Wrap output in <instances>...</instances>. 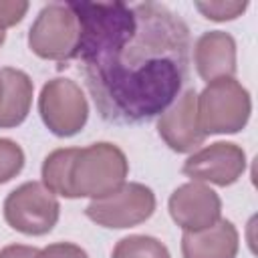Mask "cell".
<instances>
[{
  "label": "cell",
  "mask_w": 258,
  "mask_h": 258,
  "mask_svg": "<svg viewBox=\"0 0 258 258\" xmlns=\"http://www.w3.org/2000/svg\"><path fill=\"white\" fill-rule=\"evenodd\" d=\"M71 6L81 24L75 58L103 121L137 125L159 117L187 79V24L159 2Z\"/></svg>",
  "instance_id": "cell-1"
},
{
  "label": "cell",
  "mask_w": 258,
  "mask_h": 258,
  "mask_svg": "<svg viewBox=\"0 0 258 258\" xmlns=\"http://www.w3.org/2000/svg\"><path fill=\"white\" fill-rule=\"evenodd\" d=\"M129 173V161L115 143L97 141L77 147L71 165V194L75 198L101 200L119 189Z\"/></svg>",
  "instance_id": "cell-2"
},
{
  "label": "cell",
  "mask_w": 258,
  "mask_h": 258,
  "mask_svg": "<svg viewBox=\"0 0 258 258\" xmlns=\"http://www.w3.org/2000/svg\"><path fill=\"white\" fill-rule=\"evenodd\" d=\"M250 93L234 77L212 81L198 95V123L206 137L242 131L250 121Z\"/></svg>",
  "instance_id": "cell-3"
},
{
  "label": "cell",
  "mask_w": 258,
  "mask_h": 258,
  "mask_svg": "<svg viewBox=\"0 0 258 258\" xmlns=\"http://www.w3.org/2000/svg\"><path fill=\"white\" fill-rule=\"evenodd\" d=\"M79 40L81 24L71 2L42 6L28 30V48L44 60H73Z\"/></svg>",
  "instance_id": "cell-4"
},
{
  "label": "cell",
  "mask_w": 258,
  "mask_h": 258,
  "mask_svg": "<svg viewBox=\"0 0 258 258\" xmlns=\"http://www.w3.org/2000/svg\"><path fill=\"white\" fill-rule=\"evenodd\" d=\"M6 224L24 236L48 234L60 216L56 196L44 187L42 181H26L14 187L4 200Z\"/></svg>",
  "instance_id": "cell-5"
},
{
  "label": "cell",
  "mask_w": 258,
  "mask_h": 258,
  "mask_svg": "<svg viewBox=\"0 0 258 258\" xmlns=\"http://www.w3.org/2000/svg\"><path fill=\"white\" fill-rule=\"evenodd\" d=\"M155 194L151 187L139 181H125L113 194L91 200L85 208V216L101 228L125 230L147 222L155 212Z\"/></svg>",
  "instance_id": "cell-6"
},
{
  "label": "cell",
  "mask_w": 258,
  "mask_h": 258,
  "mask_svg": "<svg viewBox=\"0 0 258 258\" xmlns=\"http://www.w3.org/2000/svg\"><path fill=\"white\" fill-rule=\"evenodd\" d=\"M38 113L52 135L73 137L87 125L89 103L75 81L56 77L42 85L38 95Z\"/></svg>",
  "instance_id": "cell-7"
},
{
  "label": "cell",
  "mask_w": 258,
  "mask_h": 258,
  "mask_svg": "<svg viewBox=\"0 0 258 258\" xmlns=\"http://www.w3.org/2000/svg\"><path fill=\"white\" fill-rule=\"evenodd\" d=\"M246 153L238 143L216 141L191 153L185 159L181 171L191 181L226 187L242 177V173L246 171Z\"/></svg>",
  "instance_id": "cell-8"
},
{
  "label": "cell",
  "mask_w": 258,
  "mask_h": 258,
  "mask_svg": "<svg viewBox=\"0 0 258 258\" xmlns=\"http://www.w3.org/2000/svg\"><path fill=\"white\" fill-rule=\"evenodd\" d=\"M167 210L183 232H198L214 226L222 218V200L210 185L187 181L173 189L167 200Z\"/></svg>",
  "instance_id": "cell-9"
},
{
  "label": "cell",
  "mask_w": 258,
  "mask_h": 258,
  "mask_svg": "<svg viewBox=\"0 0 258 258\" xmlns=\"http://www.w3.org/2000/svg\"><path fill=\"white\" fill-rule=\"evenodd\" d=\"M157 133L175 153H189L204 143L206 133L198 123V93L194 89L183 91L159 115Z\"/></svg>",
  "instance_id": "cell-10"
},
{
  "label": "cell",
  "mask_w": 258,
  "mask_h": 258,
  "mask_svg": "<svg viewBox=\"0 0 258 258\" xmlns=\"http://www.w3.org/2000/svg\"><path fill=\"white\" fill-rule=\"evenodd\" d=\"M194 64L206 83L232 79L238 71L234 36L224 30L204 32L194 44Z\"/></svg>",
  "instance_id": "cell-11"
},
{
  "label": "cell",
  "mask_w": 258,
  "mask_h": 258,
  "mask_svg": "<svg viewBox=\"0 0 258 258\" xmlns=\"http://www.w3.org/2000/svg\"><path fill=\"white\" fill-rule=\"evenodd\" d=\"M240 248V236L230 220L220 218L214 226L183 232L181 256L183 258H236Z\"/></svg>",
  "instance_id": "cell-12"
},
{
  "label": "cell",
  "mask_w": 258,
  "mask_h": 258,
  "mask_svg": "<svg viewBox=\"0 0 258 258\" xmlns=\"http://www.w3.org/2000/svg\"><path fill=\"white\" fill-rule=\"evenodd\" d=\"M2 79V103H0V129H12L26 121L32 105L34 85L32 79L14 67L0 69Z\"/></svg>",
  "instance_id": "cell-13"
},
{
  "label": "cell",
  "mask_w": 258,
  "mask_h": 258,
  "mask_svg": "<svg viewBox=\"0 0 258 258\" xmlns=\"http://www.w3.org/2000/svg\"><path fill=\"white\" fill-rule=\"evenodd\" d=\"M77 147H60L50 151L42 161V183L54 196L73 200L71 194V165L75 159Z\"/></svg>",
  "instance_id": "cell-14"
},
{
  "label": "cell",
  "mask_w": 258,
  "mask_h": 258,
  "mask_svg": "<svg viewBox=\"0 0 258 258\" xmlns=\"http://www.w3.org/2000/svg\"><path fill=\"white\" fill-rule=\"evenodd\" d=\"M111 258H171V254L161 240L145 234H131L115 244Z\"/></svg>",
  "instance_id": "cell-15"
},
{
  "label": "cell",
  "mask_w": 258,
  "mask_h": 258,
  "mask_svg": "<svg viewBox=\"0 0 258 258\" xmlns=\"http://www.w3.org/2000/svg\"><path fill=\"white\" fill-rule=\"evenodd\" d=\"M24 167L22 147L6 137H0V183L14 179Z\"/></svg>",
  "instance_id": "cell-16"
},
{
  "label": "cell",
  "mask_w": 258,
  "mask_h": 258,
  "mask_svg": "<svg viewBox=\"0 0 258 258\" xmlns=\"http://www.w3.org/2000/svg\"><path fill=\"white\" fill-rule=\"evenodd\" d=\"M198 12L214 22H226L242 16L248 8V2H238V0H218V2H196Z\"/></svg>",
  "instance_id": "cell-17"
},
{
  "label": "cell",
  "mask_w": 258,
  "mask_h": 258,
  "mask_svg": "<svg viewBox=\"0 0 258 258\" xmlns=\"http://www.w3.org/2000/svg\"><path fill=\"white\" fill-rule=\"evenodd\" d=\"M30 4L24 0H0V30L16 26L28 12Z\"/></svg>",
  "instance_id": "cell-18"
},
{
  "label": "cell",
  "mask_w": 258,
  "mask_h": 258,
  "mask_svg": "<svg viewBox=\"0 0 258 258\" xmlns=\"http://www.w3.org/2000/svg\"><path fill=\"white\" fill-rule=\"evenodd\" d=\"M36 258H89L85 248L73 242H54L38 250Z\"/></svg>",
  "instance_id": "cell-19"
},
{
  "label": "cell",
  "mask_w": 258,
  "mask_h": 258,
  "mask_svg": "<svg viewBox=\"0 0 258 258\" xmlns=\"http://www.w3.org/2000/svg\"><path fill=\"white\" fill-rule=\"evenodd\" d=\"M38 248L26 244H10L0 250V258H36Z\"/></svg>",
  "instance_id": "cell-20"
},
{
  "label": "cell",
  "mask_w": 258,
  "mask_h": 258,
  "mask_svg": "<svg viewBox=\"0 0 258 258\" xmlns=\"http://www.w3.org/2000/svg\"><path fill=\"white\" fill-rule=\"evenodd\" d=\"M4 40H6V32H4V30H0V46L4 44Z\"/></svg>",
  "instance_id": "cell-21"
},
{
  "label": "cell",
  "mask_w": 258,
  "mask_h": 258,
  "mask_svg": "<svg viewBox=\"0 0 258 258\" xmlns=\"http://www.w3.org/2000/svg\"><path fill=\"white\" fill-rule=\"evenodd\" d=\"M2 91H4V87H2V79H0V103H2Z\"/></svg>",
  "instance_id": "cell-22"
}]
</instances>
